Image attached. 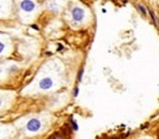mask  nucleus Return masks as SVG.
Here are the masks:
<instances>
[{
  "label": "nucleus",
  "mask_w": 159,
  "mask_h": 139,
  "mask_svg": "<svg viewBox=\"0 0 159 139\" xmlns=\"http://www.w3.org/2000/svg\"><path fill=\"white\" fill-rule=\"evenodd\" d=\"M19 9L25 14H30L36 9V4L32 0H21L19 2Z\"/></svg>",
  "instance_id": "obj_1"
},
{
  "label": "nucleus",
  "mask_w": 159,
  "mask_h": 139,
  "mask_svg": "<svg viewBox=\"0 0 159 139\" xmlns=\"http://www.w3.org/2000/svg\"><path fill=\"white\" fill-rule=\"evenodd\" d=\"M84 15H86L84 14V10L82 7H80V6H75L71 10V17L76 22H82L83 19H84Z\"/></svg>",
  "instance_id": "obj_2"
},
{
  "label": "nucleus",
  "mask_w": 159,
  "mask_h": 139,
  "mask_svg": "<svg viewBox=\"0 0 159 139\" xmlns=\"http://www.w3.org/2000/svg\"><path fill=\"white\" fill-rule=\"evenodd\" d=\"M40 128H41V122L37 118H31L26 123V130L30 133H35V132L40 130Z\"/></svg>",
  "instance_id": "obj_3"
},
{
  "label": "nucleus",
  "mask_w": 159,
  "mask_h": 139,
  "mask_svg": "<svg viewBox=\"0 0 159 139\" xmlns=\"http://www.w3.org/2000/svg\"><path fill=\"white\" fill-rule=\"evenodd\" d=\"M52 84H53V81H52V78H50V77H43V78H41L40 82H39V87H40L42 91L50 89V88L52 87Z\"/></svg>",
  "instance_id": "obj_4"
},
{
  "label": "nucleus",
  "mask_w": 159,
  "mask_h": 139,
  "mask_svg": "<svg viewBox=\"0 0 159 139\" xmlns=\"http://www.w3.org/2000/svg\"><path fill=\"white\" fill-rule=\"evenodd\" d=\"M6 47H7L6 42H5V41H4L1 37H0V56L5 53V51H6Z\"/></svg>",
  "instance_id": "obj_5"
},
{
  "label": "nucleus",
  "mask_w": 159,
  "mask_h": 139,
  "mask_svg": "<svg viewBox=\"0 0 159 139\" xmlns=\"http://www.w3.org/2000/svg\"><path fill=\"white\" fill-rule=\"evenodd\" d=\"M48 139H63V135L60 134V133H55V134H52Z\"/></svg>",
  "instance_id": "obj_6"
},
{
  "label": "nucleus",
  "mask_w": 159,
  "mask_h": 139,
  "mask_svg": "<svg viewBox=\"0 0 159 139\" xmlns=\"http://www.w3.org/2000/svg\"><path fill=\"white\" fill-rule=\"evenodd\" d=\"M4 10H5V0H0V15L4 14Z\"/></svg>",
  "instance_id": "obj_7"
},
{
  "label": "nucleus",
  "mask_w": 159,
  "mask_h": 139,
  "mask_svg": "<svg viewBox=\"0 0 159 139\" xmlns=\"http://www.w3.org/2000/svg\"><path fill=\"white\" fill-rule=\"evenodd\" d=\"M137 9L142 12V15H143V16H145V15H147V11H145V9H144L142 5H137Z\"/></svg>",
  "instance_id": "obj_8"
},
{
  "label": "nucleus",
  "mask_w": 159,
  "mask_h": 139,
  "mask_svg": "<svg viewBox=\"0 0 159 139\" xmlns=\"http://www.w3.org/2000/svg\"><path fill=\"white\" fill-rule=\"evenodd\" d=\"M71 124H72V128H73L75 130H77V129H78V127H77V123H76L75 120H71Z\"/></svg>",
  "instance_id": "obj_9"
},
{
  "label": "nucleus",
  "mask_w": 159,
  "mask_h": 139,
  "mask_svg": "<svg viewBox=\"0 0 159 139\" xmlns=\"http://www.w3.org/2000/svg\"><path fill=\"white\" fill-rule=\"evenodd\" d=\"M82 76H83V70H81L80 73H78V81H80V82H81V79H82Z\"/></svg>",
  "instance_id": "obj_10"
},
{
  "label": "nucleus",
  "mask_w": 159,
  "mask_h": 139,
  "mask_svg": "<svg viewBox=\"0 0 159 139\" xmlns=\"http://www.w3.org/2000/svg\"><path fill=\"white\" fill-rule=\"evenodd\" d=\"M77 94H78V87H75V89H73V96L77 97Z\"/></svg>",
  "instance_id": "obj_11"
},
{
  "label": "nucleus",
  "mask_w": 159,
  "mask_h": 139,
  "mask_svg": "<svg viewBox=\"0 0 159 139\" xmlns=\"http://www.w3.org/2000/svg\"><path fill=\"white\" fill-rule=\"evenodd\" d=\"M62 48H63V47H62V45H60V46L57 47V50H58V51H60V50H62Z\"/></svg>",
  "instance_id": "obj_12"
},
{
  "label": "nucleus",
  "mask_w": 159,
  "mask_h": 139,
  "mask_svg": "<svg viewBox=\"0 0 159 139\" xmlns=\"http://www.w3.org/2000/svg\"><path fill=\"white\" fill-rule=\"evenodd\" d=\"M1 105H2V99L0 98V108H1Z\"/></svg>",
  "instance_id": "obj_13"
}]
</instances>
